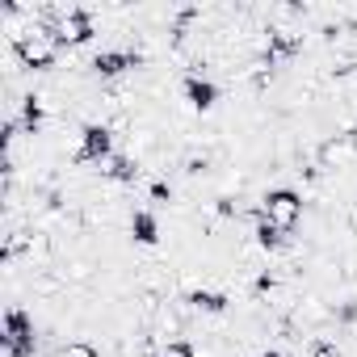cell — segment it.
I'll use <instances>...</instances> for the list:
<instances>
[{
  "label": "cell",
  "mask_w": 357,
  "mask_h": 357,
  "mask_svg": "<svg viewBox=\"0 0 357 357\" xmlns=\"http://www.w3.org/2000/svg\"><path fill=\"white\" fill-rule=\"evenodd\" d=\"M0 344H5L9 357H34V319L22 307L5 311V332H0Z\"/></svg>",
  "instance_id": "6da1fadb"
},
{
  "label": "cell",
  "mask_w": 357,
  "mask_h": 357,
  "mask_svg": "<svg viewBox=\"0 0 357 357\" xmlns=\"http://www.w3.org/2000/svg\"><path fill=\"white\" fill-rule=\"evenodd\" d=\"M261 219H269V223H278L282 231H290L298 219H303V198L294 194V190H269L265 198H261V211H257Z\"/></svg>",
  "instance_id": "7a4b0ae2"
},
{
  "label": "cell",
  "mask_w": 357,
  "mask_h": 357,
  "mask_svg": "<svg viewBox=\"0 0 357 357\" xmlns=\"http://www.w3.org/2000/svg\"><path fill=\"white\" fill-rule=\"evenodd\" d=\"M47 38H51L55 47L89 43V38H93V13H89V9H68V13H59V22L47 30Z\"/></svg>",
  "instance_id": "3957f363"
},
{
  "label": "cell",
  "mask_w": 357,
  "mask_h": 357,
  "mask_svg": "<svg viewBox=\"0 0 357 357\" xmlns=\"http://www.w3.org/2000/svg\"><path fill=\"white\" fill-rule=\"evenodd\" d=\"M76 160L80 164H101V160H114V135L109 126H84L80 130V147H76Z\"/></svg>",
  "instance_id": "277c9868"
},
{
  "label": "cell",
  "mask_w": 357,
  "mask_h": 357,
  "mask_svg": "<svg viewBox=\"0 0 357 357\" xmlns=\"http://www.w3.org/2000/svg\"><path fill=\"white\" fill-rule=\"evenodd\" d=\"M17 55H22L26 68L43 72V68L55 63V43L47 38V30H43V34H22V38H17Z\"/></svg>",
  "instance_id": "5b68a950"
},
{
  "label": "cell",
  "mask_w": 357,
  "mask_h": 357,
  "mask_svg": "<svg viewBox=\"0 0 357 357\" xmlns=\"http://www.w3.org/2000/svg\"><path fill=\"white\" fill-rule=\"evenodd\" d=\"M126 68H139V51H97L93 55L97 76H122Z\"/></svg>",
  "instance_id": "8992f818"
},
{
  "label": "cell",
  "mask_w": 357,
  "mask_h": 357,
  "mask_svg": "<svg viewBox=\"0 0 357 357\" xmlns=\"http://www.w3.org/2000/svg\"><path fill=\"white\" fill-rule=\"evenodd\" d=\"M181 89H185V101H190L194 109H211V105L219 101V89H215V80H206L202 72H190Z\"/></svg>",
  "instance_id": "52a82bcc"
},
{
  "label": "cell",
  "mask_w": 357,
  "mask_h": 357,
  "mask_svg": "<svg viewBox=\"0 0 357 357\" xmlns=\"http://www.w3.org/2000/svg\"><path fill=\"white\" fill-rule=\"evenodd\" d=\"M130 236H135V244H155V240H160L155 215H151V211H135V215H130Z\"/></svg>",
  "instance_id": "ba28073f"
},
{
  "label": "cell",
  "mask_w": 357,
  "mask_h": 357,
  "mask_svg": "<svg viewBox=\"0 0 357 357\" xmlns=\"http://www.w3.org/2000/svg\"><path fill=\"white\" fill-rule=\"evenodd\" d=\"M257 244H261V248H282V244H286V231H282L278 223H269V219L257 215Z\"/></svg>",
  "instance_id": "9c48e42d"
},
{
  "label": "cell",
  "mask_w": 357,
  "mask_h": 357,
  "mask_svg": "<svg viewBox=\"0 0 357 357\" xmlns=\"http://www.w3.org/2000/svg\"><path fill=\"white\" fill-rule=\"evenodd\" d=\"M190 303H194L198 311H215V315H219V311H227V298H223L219 290H194V294H190Z\"/></svg>",
  "instance_id": "30bf717a"
},
{
  "label": "cell",
  "mask_w": 357,
  "mask_h": 357,
  "mask_svg": "<svg viewBox=\"0 0 357 357\" xmlns=\"http://www.w3.org/2000/svg\"><path fill=\"white\" fill-rule=\"evenodd\" d=\"M105 172L114 176V181H122V185H130V181H135V176H139V168H135V160H130V155H114Z\"/></svg>",
  "instance_id": "8fae6325"
},
{
  "label": "cell",
  "mask_w": 357,
  "mask_h": 357,
  "mask_svg": "<svg viewBox=\"0 0 357 357\" xmlns=\"http://www.w3.org/2000/svg\"><path fill=\"white\" fill-rule=\"evenodd\" d=\"M22 126H26V130H38V126H43V101H38V97H26V101H22Z\"/></svg>",
  "instance_id": "7c38bea8"
},
{
  "label": "cell",
  "mask_w": 357,
  "mask_h": 357,
  "mask_svg": "<svg viewBox=\"0 0 357 357\" xmlns=\"http://www.w3.org/2000/svg\"><path fill=\"white\" fill-rule=\"evenodd\" d=\"M311 357H340V349H336L332 340L319 336V340H311Z\"/></svg>",
  "instance_id": "4fadbf2b"
},
{
  "label": "cell",
  "mask_w": 357,
  "mask_h": 357,
  "mask_svg": "<svg viewBox=\"0 0 357 357\" xmlns=\"http://www.w3.org/2000/svg\"><path fill=\"white\" fill-rule=\"evenodd\" d=\"M160 357H194V344H190V340H172Z\"/></svg>",
  "instance_id": "5bb4252c"
},
{
  "label": "cell",
  "mask_w": 357,
  "mask_h": 357,
  "mask_svg": "<svg viewBox=\"0 0 357 357\" xmlns=\"http://www.w3.org/2000/svg\"><path fill=\"white\" fill-rule=\"evenodd\" d=\"M59 357H97V353H93L89 344H68V349H63Z\"/></svg>",
  "instance_id": "9a60e30c"
},
{
  "label": "cell",
  "mask_w": 357,
  "mask_h": 357,
  "mask_svg": "<svg viewBox=\"0 0 357 357\" xmlns=\"http://www.w3.org/2000/svg\"><path fill=\"white\" fill-rule=\"evenodd\" d=\"M151 198H155V202H168V198H172V190H168L164 181H155V185H151Z\"/></svg>",
  "instance_id": "2e32d148"
},
{
  "label": "cell",
  "mask_w": 357,
  "mask_h": 357,
  "mask_svg": "<svg viewBox=\"0 0 357 357\" xmlns=\"http://www.w3.org/2000/svg\"><path fill=\"white\" fill-rule=\"evenodd\" d=\"M261 357H286V353H278V349H265V353H261Z\"/></svg>",
  "instance_id": "e0dca14e"
}]
</instances>
